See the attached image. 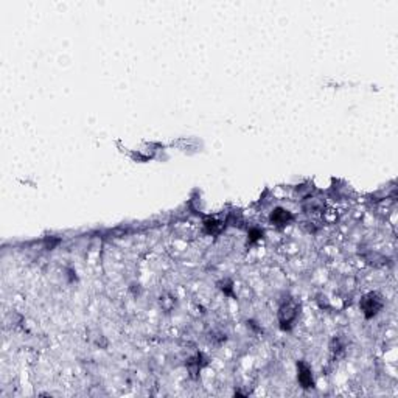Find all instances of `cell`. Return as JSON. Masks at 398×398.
<instances>
[{
  "label": "cell",
  "mask_w": 398,
  "mask_h": 398,
  "mask_svg": "<svg viewBox=\"0 0 398 398\" xmlns=\"http://www.w3.org/2000/svg\"><path fill=\"white\" fill-rule=\"evenodd\" d=\"M381 307H383V300L373 292L364 296V299L361 300V308L365 317H373L381 309Z\"/></svg>",
  "instance_id": "1"
},
{
  "label": "cell",
  "mask_w": 398,
  "mask_h": 398,
  "mask_svg": "<svg viewBox=\"0 0 398 398\" xmlns=\"http://www.w3.org/2000/svg\"><path fill=\"white\" fill-rule=\"evenodd\" d=\"M296 316H297V305L294 304L292 300L288 302L286 305H283L280 309V322L283 327L286 324H291L294 319H296Z\"/></svg>",
  "instance_id": "2"
},
{
  "label": "cell",
  "mask_w": 398,
  "mask_h": 398,
  "mask_svg": "<svg viewBox=\"0 0 398 398\" xmlns=\"http://www.w3.org/2000/svg\"><path fill=\"white\" fill-rule=\"evenodd\" d=\"M299 383L304 389H309L313 387V375H311V370H309L308 365H305L304 362L299 364Z\"/></svg>",
  "instance_id": "3"
},
{
  "label": "cell",
  "mask_w": 398,
  "mask_h": 398,
  "mask_svg": "<svg viewBox=\"0 0 398 398\" xmlns=\"http://www.w3.org/2000/svg\"><path fill=\"white\" fill-rule=\"evenodd\" d=\"M291 219H292V215L288 210L275 209L272 213H271V222L275 226H286Z\"/></svg>",
  "instance_id": "4"
},
{
  "label": "cell",
  "mask_w": 398,
  "mask_h": 398,
  "mask_svg": "<svg viewBox=\"0 0 398 398\" xmlns=\"http://www.w3.org/2000/svg\"><path fill=\"white\" fill-rule=\"evenodd\" d=\"M204 226H205V232H207V234H212V235L219 234V232H221V229H222V224H221V222L215 221V219H207V221L204 222Z\"/></svg>",
  "instance_id": "5"
}]
</instances>
